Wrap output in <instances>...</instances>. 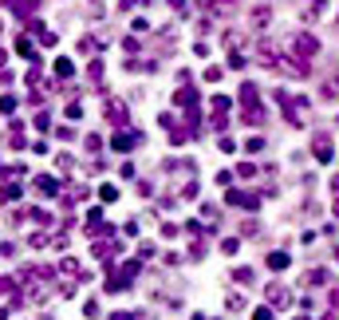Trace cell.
Listing matches in <instances>:
<instances>
[{
    "mask_svg": "<svg viewBox=\"0 0 339 320\" xmlns=\"http://www.w3.org/2000/svg\"><path fill=\"white\" fill-rule=\"evenodd\" d=\"M268 265H272V269H284V265H288V257H284V253H272V257H268Z\"/></svg>",
    "mask_w": 339,
    "mask_h": 320,
    "instance_id": "4",
    "label": "cell"
},
{
    "mask_svg": "<svg viewBox=\"0 0 339 320\" xmlns=\"http://www.w3.org/2000/svg\"><path fill=\"white\" fill-rule=\"evenodd\" d=\"M316 158H323V162L331 158V142H327V138H320V142H316Z\"/></svg>",
    "mask_w": 339,
    "mask_h": 320,
    "instance_id": "3",
    "label": "cell"
},
{
    "mask_svg": "<svg viewBox=\"0 0 339 320\" xmlns=\"http://www.w3.org/2000/svg\"><path fill=\"white\" fill-rule=\"evenodd\" d=\"M107 115H111V123H122V119H127V107H122V103H111Z\"/></svg>",
    "mask_w": 339,
    "mask_h": 320,
    "instance_id": "2",
    "label": "cell"
},
{
    "mask_svg": "<svg viewBox=\"0 0 339 320\" xmlns=\"http://www.w3.org/2000/svg\"><path fill=\"white\" fill-rule=\"evenodd\" d=\"M197 4H201V8H213V4H217V0H197Z\"/></svg>",
    "mask_w": 339,
    "mask_h": 320,
    "instance_id": "6",
    "label": "cell"
},
{
    "mask_svg": "<svg viewBox=\"0 0 339 320\" xmlns=\"http://www.w3.org/2000/svg\"><path fill=\"white\" fill-rule=\"evenodd\" d=\"M253 320H272V312H268V308H260V312H253Z\"/></svg>",
    "mask_w": 339,
    "mask_h": 320,
    "instance_id": "5",
    "label": "cell"
},
{
    "mask_svg": "<svg viewBox=\"0 0 339 320\" xmlns=\"http://www.w3.org/2000/svg\"><path fill=\"white\" fill-rule=\"evenodd\" d=\"M296 51H300V55H316V40H312V36H300V40H296Z\"/></svg>",
    "mask_w": 339,
    "mask_h": 320,
    "instance_id": "1",
    "label": "cell"
}]
</instances>
